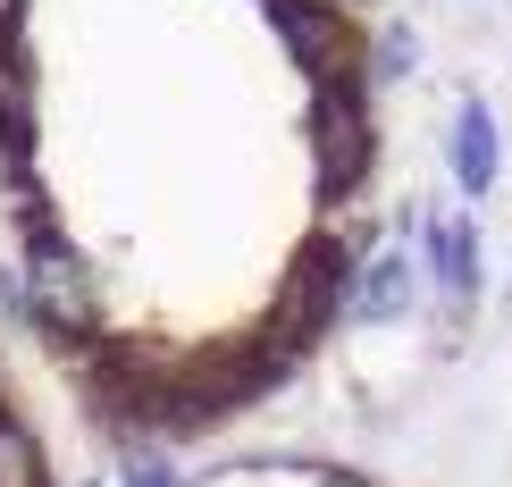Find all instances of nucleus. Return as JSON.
<instances>
[{
  "label": "nucleus",
  "instance_id": "obj_1",
  "mask_svg": "<svg viewBox=\"0 0 512 487\" xmlns=\"http://www.w3.org/2000/svg\"><path fill=\"white\" fill-rule=\"evenodd\" d=\"M353 0H0V244L76 412L202 446L294 387L378 219Z\"/></svg>",
  "mask_w": 512,
  "mask_h": 487
},
{
  "label": "nucleus",
  "instance_id": "obj_2",
  "mask_svg": "<svg viewBox=\"0 0 512 487\" xmlns=\"http://www.w3.org/2000/svg\"><path fill=\"white\" fill-rule=\"evenodd\" d=\"M0 487H59L51 429H42L26 378L9 370V353H0Z\"/></svg>",
  "mask_w": 512,
  "mask_h": 487
},
{
  "label": "nucleus",
  "instance_id": "obj_3",
  "mask_svg": "<svg viewBox=\"0 0 512 487\" xmlns=\"http://www.w3.org/2000/svg\"><path fill=\"white\" fill-rule=\"evenodd\" d=\"M194 487H395V479L328 454H236V462H210Z\"/></svg>",
  "mask_w": 512,
  "mask_h": 487
}]
</instances>
